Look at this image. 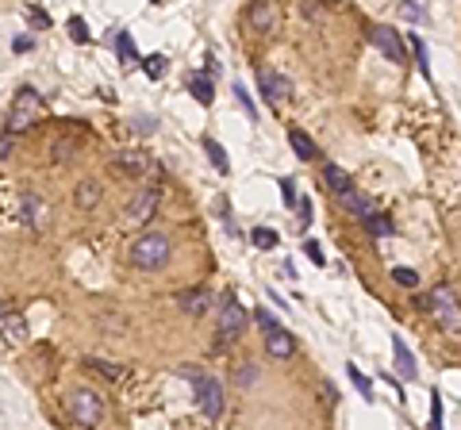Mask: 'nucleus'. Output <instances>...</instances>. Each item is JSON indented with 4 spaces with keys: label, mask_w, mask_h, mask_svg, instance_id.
<instances>
[{
    "label": "nucleus",
    "mask_w": 461,
    "mask_h": 430,
    "mask_svg": "<svg viewBox=\"0 0 461 430\" xmlns=\"http://www.w3.org/2000/svg\"><path fill=\"white\" fill-rule=\"evenodd\" d=\"M369 39H373V47L381 50L388 62H408L403 58V42H400V35H396V27H384V23H377V27H369Z\"/></svg>",
    "instance_id": "obj_9"
},
{
    "label": "nucleus",
    "mask_w": 461,
    "mask_h": 430,
    "mask_svg": "<svg viewBox=\"0 0 461 430\" xmlns=\"http://www.w3.org/2000/svg\"><path fill=\"white\" fill-rule=\"evenodd\" d=\"M323 185L331 188L334 196H342V192H350V188H353V177L346 173L342 166H323Z\"/></svg>",
    "instance_id": "obj_17"
},
{
    "label": "nucleus",
    "mask_w": 461,
    "mask_h": 430,
    "mask_svg": "<svg viewBox=\"0 0 461 430\" xmlns=\"http://www.w3.org/2000/svg\"><path fill=\"white\" fill-rule=\"evenodd\" d=\"M258 92H262L269 104H281V100L292 92V85H288V77H281V73H273V69L258 66Z\"/></svg>",
    "instance_id": "obj_10"
},
{
    "label": "nucleus",
    "mask_w": 461,
    "mask_h": 430,
    "mask_svg": "<svg viewBox=\"0 0 461 430\" xmlns=\"http://www.w3.org/2000/svg\"><path fill=\"white\" fill-rule=\"evenodd\" d=\"M27 20L35 23V27H50V16H47V12H39V8H27Z\"/></svg>",
    "instance_id": "obj_35"
},
{
    "label": "nucleus",
    "mask_w": 461,
    "mask_h": 430,
    "mask_svg": "<svg viewBox=\"0 0 461 430\" xmlns=\"http://www.w3.org/2000/svg\"><path fill=\"white\" fill-rule=\"evenodd\" d=\"M288 142H292V150H296V157H300V162H312V157L319 154V150H315V142H312V135H308V131H300V127L288 131Z\"/></svg>",
    "instance_id": "obj_18"
},
{
    "label": "nucleus",
    "mask_w": 461,
    "mask_h": 430,
    "mask_svg": "<svg viewBox=\"0 0 461 430\" xmlns=\"http://www.w3.org/2000/svg\"><path fill=\"white\" fill-rule=\"evenodd\" d=\"M204 150H208V157H212V166H216L219 173H227V169H231V162H227L223 147H219L216 138H208V135H204Z\"/></svg>",
    "instance_id": "obj_25"
},
{
    "label": "nucleus",
    "mask_w": 461,
    "mask_h": 430,
    "mask_svg": "<svg viewBox=\"0 0 461 430\" xmlns=\"http://www.w3.org/2000/svg\"><path fill=\"white\" fill-rule=\"evenodd\" d=\"M431 427H442V396L431 392Z\"/></svg>",
    "instance_id": "obj_34"
},
{
    "label": "nucleus",
    "mask_w": 461,
    "mask_h": 430,
    "mask_svg": "<svg viewBox=\"0 0 461 430\" xmlns=\"http://www.w3.org/2000/svg\"><path fill=\"white\" fill-rule=\"evenodd\" d=\"M427 312L438 319V327H446V331H461V307H458V296H453L446 284H438V288L427 296Z\"/></svg>",
    "instance_id": "obj_5"
},
{
    "label": "nucleus",
    "mask_w": 461,
    "mask_h": 430,
    "mask_svg": "<svg viewBox=\"0 0 461 430\" xmlns=\"http://www.w3.org/2000/svg\"><path fill=\"white\" fill-rule=\"evenodd\" d=\"M0 315H4V303H0Z\"/></svg>",
    "instance_id": "obj_44"
},
{
    "label": "nucleus",
    "mask_w": 461,
    "mask_h": 430,
    "mask_svg": "<svg viewBox=\"0 0 461 430\" xmlns=\"http://www.w3.org/2000/svg\"><path fill=\"white\" fill-rule=\"evenodd\" d=\"M0 334H4L8 342H20V338H27V322H23L20 315H0Z\"/></svg>",
    "instance_id": "obj_21"
},
{
    "label": "nucleus",
    "mask_w": 461,
    "mask_h": 430,
    "mask_svg": "<svg viewBox=\"0 0 461 430\" xmlns=\"http://www.w3.org/2000/svg\"><path fill=\"white\" fill-rule=\"evenodd\" d=\"M250 242H254L258 250H273V246H277V231H273V227H258L254 235H250Z\"/></svg>",
    "instance_id": "obj_27"
},
{
    "label": "nucleus",
    "mask_w": 461,
    "mask_h": 430,
    "mask_svg": "<svg viewBox=\"0 0 461 430\" xmlns=\"http://www.w3.org/2000/svg\"><path fill=\"white\" fill-rule=\"evenodd\" d=\"M177 303H181L185 315H204L208 307H212V292H208V288H188V292L177 296Z\"/></svg>",
    "instance_id": "obj_16"
},
{
    "label": "nucleus",
    "mask_w": 461,
    "mask_h": 430,
    "mask_svg": "<svg viewBox=\"0 0 461 430\" xmlns=\"http://www.w3.org/2000/svg\"><path fill=\"white\" fill-rule=\"evenodd\" d=\"M246 20H250V27H254V31L273 35L277 23H281V12H277L273 0H254V4H250V12H246Z\"/></svg>",
    "instance_id": "obj_11"
},
{
    "label": "nucleus",
    "mask_w": 461,
    "mask_h": 430,
    "mask_svg": "<svg viewBox=\"0 0 461 430\" xmlns=\"http://www.w3.org/2000/svg\"><path fill=\"white\" fill-rule=\"evenodd\" d=\"M362 223H365V231H369V235H377V238H384V235H393V231H396L393 219H388L384 212H377V207H373L369 215H365Z\"/></svg>",
    "instance_id": "obj_20"
},
{
    "label": "nucleus",
    "mask_w": 461,
    "mask_h": 430,
    "mask_svg": "<svg viewBox=\"0 0 461 430\" xmlns=\"http://www.w3.org/2000/svg\"><path fill=\"white\" fill-rule=\"evenodd\" d=\"M39 119H42V97H39V88L23 85L20 92H16V100H12L8 131H27V127H35Z\"/></svg>",
    "instance_id": "obj_2"
},
{
    "label": "nucleus",
    "mask_w": 461,
    "mask_h": 430,
    "mask_svg": "<svg viewBox=\"0 0 461 430\" xmlns=\"http://www.w3.org/2000/svg\"><path fill=\"white\" fill-rule=\"evenodd\" d=\"M258 322H262L265 331H273V327H277V319H273L269 312H265V307H258Z\"/></svg>",
    "instance_id": "obj_40"
},
{
    "label": "nucleus",
    "mask_w": 461,
    "mask_h": 430,
    "mask_svg": "<svg viewBox=\"0 0 461 430\" xmlns=\"http://www.w3.org/2000/svg\"><path fill=\"white\" fill-rule=\"evenodd\" d=\"M88 369L92 372H100L104 381H123V365H116V362H100V357H88Z\"/></svg>",
    "instance_id": "obj_22"
},
{
    "label": "nucleus",
    "mask_w": 461,
    "mask_h": 430,
    "mask_svg": "<svg viewBox=\"0 0 461 430\" xmlns=\"http://www.w3.org/2000/svg\"><path fill=\"white\" fill-rule=\"evenodd\" d=\"M8 150H12V135H0V157H8Z\"/></svg>",
    "instance_id": "obj_43"
},
{
    "label": "nucleus",
    "mask_w": 461,
    "mask_h": 430,
    "mask_svg": "<svg viewBox=\"0 0 461 430\" xmlns=\"http://www.w3.org/2000/svg\"><path fill=\"white\" fill-rule=\"evenodd\" d=\"M235 97H238V104H242L246 119H258V108H254V100H250V92H246L242 85H235Z\"/></svg>",
    "instance_id": "obj_32"
},
{
    "label": "nucleus",
    "mask_w": 461,
    "mask_h": 430,
    "mask_svg": "<svg viewBox=\"0 0 461 430\" xmlns=\"http://www.w3.org/2000/svg\"><path fill=\"white\" fill-rule=\"evenodd\" d=\"M246 322H250L246 307L235 300V296H227V300L219 303V334H227V338H238V334H246Z\"/></svg>",
    "instance_id": "obj_7"
},
{
    "label": "nucleus",
    "mask_w": 461,
    "mask_h": 430,
    "mask_svg": "<svg viewBox=\"0 0 461 430\" xmlns=\"http://www.w3.org/2000/svg\"><path fill=\"white\" fill-rule=\"evenodd\" d=\"M127 257H131V265H138V269H162V265H169V257H173V242H169L166 235H138L135 242H131Z\"/></svg>",
    "instance_id": "obj_1"
},
{
    "label": "nucleus",
    "mask_w": 461,
    "mask_h": 430,
    "mask_svg": "<svg viewBox=\"0 0 461 430\" xmlns=\"http://www.w3.org/2000/svg\"><path fill=\"white\" fill-rule=\"evenodd\" d=\"M197 403L204 411V419L216 422L223 415V384L216 377H197Z\"/></svg>",
    "instance_id": "obj_6"
},
{
    "label": "nucleus",
    "mask_w": 461,
    "mask_h": 430,
    "mask_svg": "<svg viewBox=\"0 0 461 430\" xmlns=\"http://www.w3.org/2000/svg\"><path fill=\"white\" fill-rule=\"evenodd\" d=\"M116 50H119V58L127 62V66L142 62V58H138V50H135V42H131V35H127V31H119V35H116Z\"/></svg>",
    "instance_id": "obj_23"
},
{
    "label": "nucleus",
    "mask_w": 461,
    "mask_h": 430,
    "mask_svg": "<svg viewBox=\"0 0 461 430\" xmlns=\"http://www.w3.org/2000/svg\"><path fill=\"white\" fill-rule=\"evenodd\" d=\"M100 196H104V185L100 181H81L77 185V192H73V204H77V212H92V207L100 204Z\"/></svg>",
    "instance_id": "obj_15"
},
{
    "label": "nucleus",
    "mask_w": 461,
    "mask_h": 430,
    "mask_svg": "<svg viewBox=\"0 0 461 430\" xmlns=\"http://www.w3.org/2000/svg\"><path fill=\"white\" fill-rule=\"evenodd\" d=\"M188 88H192V97H197L204 108L212 104V100H216V88H212V77H192V85H188Z\"/></svg>",
    "instance_id": "obj_24"
},
{
    "label": "nucleus",
    "mask_w": 461,
    "mask_h": 430,
    "mask_svg": "<svg viewBox=\"0 0 461 430\" xmlns=\"http://www.w3.org/2000/svg\"><path fill=\"white\" fill-rule=\"evenodd\" d=\"M300 204V227H308L312 223V200H296Z\"/></svg>",
    "instance_id": "obj_37"
},
{
    "label": "nucleus",
    "mask_w": 461,
    "mask_h": 430,
    "mask_svg": "<svg viewBox=\"0 0 461 430\" xmlns=\"http://www.w3.org/2000/svg\"><path fill=\"white\" fill-rule=\"evenodd\" d=\"M338 200H342V207H346V212H353L358 219H365V215L373 212V200H369V196H362V192H353V188H350V192H342Z\"/></svg>",
    "instance_id": "obj_19"
},
{
    "label": "nucleus",
    "mask_w": 461,
    "mask_h": 430,
    "mask_svg": "<svg viewBox=\"0 0 461 430\" xmlns=\"http://www.w3.org/2000/svg\"><path fill=\"white\" fill-rule=\"evenodd\" d=\"M350 381L358 384V392H362V396H373V384H369V377H365L362 369H353V365H350Z\"/></svg>",
    "instance_id": "obj_33"
},
{
    "label": "nucleus",
    "mask_w": 461,
    "mask_h": 430,
    "mask_svg": "<svg viewBox=\"0 0 461 430\" xmlns=\"http://www.w3.org/2000/svg\"><path fill=\"white\" fill-rule=\"evenodd\" d=\"M108 169L116 177H123V181H138V177H147V173H162V169L150 162L147 150H119V154L108 162Z\"/></svg>",
    "instance_id": "obj_4"
},
{
    "label": "nucleus",
    "mask_w": 461,
    "mask_h": 430,
    "mask_svg": "<svg viewBox=\"0 0 461 430\" xmlns=\"http://www.w3.org/2000/svg\"><path fill=\"white\" fill-rule=\"evenodd\" d=\"M158 204H162V192H158V188H142V192L127 204V215H123V219H127L131 227H147L150 219H154Z\"/></svg>",
    "instance_id": "obj_8"
},
{
    "label": "nucleus",
    "mask_w": 461,
    "mask_h": 430,
    "mask_svg": "<svg viewBox=\"0 0 461 430\" xmlns=\"http://www.w3.org/2000/svg\"><path fill=\"white\" fill-rule=\"evenodd\" d=\"M281 196H285V204H288V207H292L296 200H300V196H296V188H292V181H288V177H285V181H281Z\"/></svg>",
    "instance_id": "obj_36"
},
{
    "label": "nucleus",
    "mask_w": 461,
    "mask_h": 430,
    "mask_svg": "<svg viewBox=\"0 0 461 430\" xmlns=\"http://www.w3.org/2000/svg\"><path fill=\"white\" fill-rule=\"evenodd\" d=\"M400 16L408 23H423V16H427V12H423V4H415V0H403L400 4Z\"/></svg>",
    "instance_id": "obj_29"
},
{
    "label": "nucleus",
    "mask_w": 461,
    "mask_h": 430,
    "mask_svg": "<svg viewBox=\"0 0 461 430\" xmlns=\"http://www.w3.org/2000/svg\"><path fill=\"white\" fill-rule=\"evenodd\" d=\"M142 69H147V77H162V73H166V58H162V54H150V58H142Z\"/></svg>",
    "instance_id": "obj_31"
},
{
    "label": "nucleus",
    "mask_w": 461,
    "mask_h": 430,
    "mask_svg": "<svg viewBox=\"0 0 461 430\" xmlns=\"http://www.w3.org/2000/svg\"><path fill=\"white\" fill-rule=\"evenodd\" d=\"M296 342H292V334L285 331V327H273V331L265 334V353L269 357H277V362H285V357H292Z\"/></svg>",
    "instance_id": "obj_13"
},
{
    "label": "nucleus",
    "mask_w": 461,
    "mask_h": 430,
    "mask_svg": "<svg viewBox=\"0 0 461 430\" xmlns=\"http://www.w3.org/2000/svg\"><path fill=\"white\" fill-rule=\"evenodd\" d=\"M238 384H254V365H246V369L238 372Z\"/></svg>",
    "instance_id": "obj_41"
},
{
    "label": "nucleus",
    "mask_w": 461,
    "mask_h": 430,
    "mask_svg": "<svg viewBox=\"0 0 461 430\" xmlns=\"http://www.w3.org/2000/svg\"><path fill=\"white\" fill-rule=\"evenodd\" d=\"M66 27H69V39H73V42H81V47L88 42V23L81 20V16H73V20L66 23Z\"/></svg>",
    "instance_id": "obj_28"
},
{
    "label": "nucleus",
    "mask_w": 461,
    "mask_h": 430,
    "mask_svg": "<svg viewBox=\"0 0 461 430\" xmlns=\"http://www.w3.org/2000/svg\"><path fill=\"white\" fill-rule=\"evenodd\" d=\"M384 384H388V388L396 392V400H403V392H400V381H396V377H384Z\"/></svg>",
    "instance_id": "obj_42"
},
{
    "label": "nucleus",
    "mask_w": 461,
    "mask_h": 430,
    "mask_svg": "<svg viewBox=\"0 0 461 430\" xmlns=\"http://www.w3.org/2000/svg\"><path fill=\"white\" fill-rule=\"evenodd\" d=\"M69 415H73L81 427H100V422H104V400H100L92 388H73L69 392Z\"/></svg>",
    "instance_id": "obj_3"
},
{
    "label": "nucleus",
    "mask_w": 461,
    "mask_h": 430,
    "mask_svg": "<svg viewBox=\"0 0 461 430\" xmlns=\"http://www.w3.org/2000/svg\"><path fill=\"white\" fill-rule=\"evenodd\" d=\"M412 50H415V62H419L423 77H431V62H427V47H423V39H419V35H412Z\"/></svg>",
    "instance_id": "obj_30"
},
{
    "label": "nucleus",
    "mask_w": 461,
    "mask_h": 430,
    "mask_svg": "<svg viewBox=\"0 0 461 430\" xmlns=\"http://www.w3.org/2000/svg\"><path fill=\"white\" fill-rule=\"evenodd\" d=\"M31 47H35V39H31V35H20V39L12 42V50H20V54H27Z\"/></svg>",
    "instance_id": "obj_39"
},
{
    "label": "nucleus",
    "mask_w": 461,
    "mask_h": 430,
    "mask_svg": "<svg viewBox=\"0 0 461 430\" xmlns=\"http://www.w3.org/2000/svg\"><path fill=\"white\" fill-rule=\"evenodd\" d=\"M393 281L400 284V288H419V273H415L412 265H396V269H393Z\"/></svg>",
    "instance_id": "obj_26"
},
{
    "label": "nucleus",
    "mask_w": 461,
    "mask_h": 430,
    "mask_svg": "<svg viewBox=\"0 0 461 430\" xmlns=\"http://www.w3.org/2000/svg\"><path fill=\"white\" fill-rule=\"evenodd\" d=\"M20 219L31 227V231H47L50 204H47V200H39V196H23V200H20Z\"/></svg>",
    "instance_id": "obj_12"
},
{
    "label": "nucleus",
    "mask_w": 461,
    "mask_h": 430,
    "mask_svg": "<svg viewBox=\"0 0 461 430\" xmlns=\"http://www.w3.org/2000/svg\"><path fill=\"white\" fill-rule=\"evenodd\" d=\"M393 357H396V372H400V377H408V381H412V377H419L415 353L408 350V342H403L400 334H393Z\"/></svg>",
    "instance_id": "obj_14"
},
{
    "label": "nucleus",
    "mask_w": 461,
    "mask_h": 430,
    "mask_svg": "<svg viewBox=\"0 0 461 430\" xmlns=\"http://www.w3.org/2000/svg\"><path fill=\"white\" fill-rule=\"evenodd\" d=\"M304 250H308V257H312L315 265H323V250H319V242H304Z\"/></svg>",
    "instance_id": "obj_38"
}]
</instances>
